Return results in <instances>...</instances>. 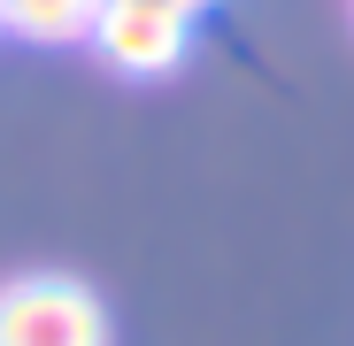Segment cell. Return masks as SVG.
<instances>
[{
  "label": "cell",
  "instance_id": "1",
  "mask_svg": "<svg viewBox=\"0 0 354 346\" xmlns=\"http://www.w3.org/2000/svg\"><path fill=\"white\" fill-rule=\"evenodd\" d=\"M0 346H108V308L85 277L24 269L0 285Z\"/></svg>",
  "mask_w": 354,
  "mask_h": 346
},
{
  "label": "cell",
  "instance_id": "2",
  "mask_svg": "<svg viewBox=\"0 0 354 346\" xmlns=\"http://www.w3.org/2000/svg\"><path fill=\"white\" fill-rule=\"evenodd\" d=\"M85 39L115 77H169L193 54V16L162 8V0H100Z\"/></svg>",
  "mask_w": 354,
  "mask_h": 346
},
{
  "label": "cell",
  "instance_id": "3",
  "mask_svg": "<svg viewBox=\"0 0 354 346\" xmlns=\"http://www.w3.org/2000/svg\"><path fill=\"white\" fill-rule=\"evenodd\" d=\"M100 0H0V31L31 39V46H77L93 31Z\"/></svg>",
  "mask_w": 354,
  "mask_h": 346
},
{
  "label": "cell",
  "instance_id": "4",
  "mask_svg": "<svg viewBox=\"0 0 354 346\" xmlns=\"http://www.w3.org/2000/svg\"><path fill=\"white\" fill-rule=\"evenodd\" d=\"M162 8H177V16H208L216 0H162Z\"/></svg>",
  "mask_w": 354,
  "mask_h": 346
}]
</instances>
